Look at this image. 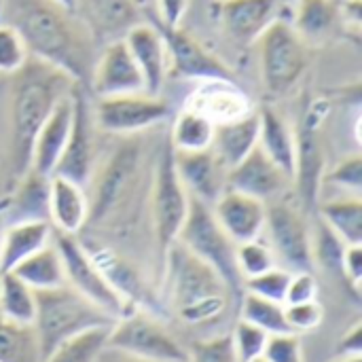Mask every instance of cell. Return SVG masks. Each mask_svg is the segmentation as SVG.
<instances>
[{
  "instance_id": "obj_45",
  "label": "cell",
  "mask_w": 362,
  "mask_h": 362,
  "mask_svg": "<svg viewBox=\"0 0 362 362\" xmlns=\"http://www.w3.org/2000/svg\"><path fill=\"white\" fill-rule=\"evenodd\" d=\"M284 314H286V322L288 329L293 333H308V331H316L322 320H325V310L318 303V299L314 301H305V303H293V305H284Z\"/></svg>"
},
{
  "instance_id": "obj_52",
  "label": "cell",
  "mask_w": 362,
  "mask_h": 362,
  "mask_svg": "<svg viewBox=\"0 0 362 362\" xmlns=\"http://www.w3.org/2000/svg\"><path fill=\"white\" fill-rule=\"evenodd\" d=\"M53 2H57V4H59V6H64L66 11H72V13H74L76 0H53Z\"/></svg>"
},
{
  "instance_id": "obj_31",
  "label": "cell",
  "mask_w": 362,
  "mask_h": 362,
  "mask_svg": "<svg viewBox=\"0 0 362 362\" xmlns=\"http://www.w3.org/2000/svg\"><path fill=\"white\" fill-rule=\"evenodd\" d=\"M11 274H15L32 291H49L66 284L64 263L53 242L21 261L15 269H11Z\"/></svg>"
},
{
  "instance_id": "obj_7",
  "label": "cell",
  "mask_w": 362,
  "mask_h": 362,
  "mask_svg": "<svg viewBox=\"0 0 362 362\" xmlns=\"http://www.w3.org/2000/svg\"><path fill=\"white\" fill-rule=\"evenodd\" d=\"M189 204L191 197L178 176L174 146L168 138L159 153L153 180V223L161 259L168 252V248L178 240V233L189 214Z\"/></svg>"
},
{
  "instance_id": "obj_6",
  "label": "cell",
  "mask_w": 362,
  "mask_h": 362,
  "mask_svg": "<svg viewBox=\"0 0 362 362\" xmlns=\"http://www.w3.org/2000/svg\"><path fill=\"white\" fill-rule=\"evenodd\" d=\"M261 78L265 89L280 98L291 93L310 66L308 45L295 32L291 21L276 19L257 40Z\"/></svg>"
},
{
  "instance_id": "obj_2",
  "label": "cell",
  "mask_w": 362,
  "mask_h": 362,
  "mask_svg": "<svg viewBox=\"0 0 362 362\" xmlns=\"http://www.w3.org/2000/svg\"><path fill=\"white\" fill-rule=\"evenodd\" d=\"M11 187L30 170L32 144L57 102L76 85L55 66L30 55L11 74Z\"/></svg>"
},
{
  "instance_id": "obj_43",
  "label": "cell",
  "mask_w": 362,
  "mask_h": 362,
  "mask_svg": "<svg viewBox=\"0 0 362 362\" xmlns=\"http://www.w3.org/2000/svg\"><path fill=\"white\" fill-rule=\"evenodd\" d=\"M331 187L346 191V195H361L362 189V159L361 155L344 157L331 172L325 174V180Z\"/></svg>"
},
{
  "instance_id": "obj_13",
  "label": "cell",
  "mask_w": 362,
  "mask_h": 362,
  "mask_svg": "<svg viewBox=\"0 0 362 362\" xmlns=\"http://www.w3.org/2000/svg\"><path fill=\"white\" fill-rule=\"evenodd\" d=\"M325 180V155L320 144V117L318 106L310 104L297 132H295V170L293 182L303 214L316 212L320 204V189Z\"/></svg>"
},
{
  "instance_id": "obj_25",
  "label": "cell",
  "mask_w": 362,
  "mask_h": 362,
  "mask_svg": "<svg viewBox=\"0 0 362 362\" xmlns=\"http://www.w3.org/2000/svg\"><path fill=\"white\" fill-rule=\"evenodd\" d=\"M49 223L57 233L78 235L89 223V197L85 187L53 174L49 178Z\"/></svg>"
},
{
  "instance_id": "obj_47",
  "label": "cell",
  "mask_w": 362,
  "mask_h": 362,
  "mask_svg": "<svg viewBox=\"0 0 362 362\" xmlns=\"http://www.w3.org/2000/svg\"><path fill=\"white\" fill-rule=\"evenodd\" d=\"M316 297H318V280L312 274V269H308V272H293L288 288H286L284 305L314 301Z\"/></svg>"
},
{
  "instance_id": "obj_28",
  "label": "cell",
  "mask_w": 362,
  "mask_h": 362,
  "mask_svg": "<svg viewBox=\"0 0 362 362\" xmlns=\"http://www.w3.org/2000/svg\"><path fill=\"white\" fill-rule=\"evenodd\" d=\"M53 242V227L49 221H15L2 231L0 242V272L15 269L21 261Z\"/></svg>"
},
{
  "instance_id": "obj_18",
  "label": "cell",
  "mask_w": 362,
  "mask_h": 362,
  "mask_svg": "<svg viewBox=\"0 0 362 362\" xmlns=\"http://www.w3.org/2000/svg\"><path fill=\"white\" fill-rule=\"evenodd\" d=\"M85 248L95 261V265L102 269V274L106 276L108 284L132 310H144L146 314H161V303L157 301L155 293L146 286L142 276L121 255H117L108 246H98V244L93 246L85 244Z\"/></svg>"
},
{
  "instance_id": "obj_33",
  "label": "cell",
  "mask_w": 362,
  "mask_h": 362,
  "mask_svg": "<svg viewBox=\"0 0 362 362\" xmlns=\"http://www.w3.org/2000/svg\"><path fill=\"white\" fill-rule=\"evenodd\" d=\"M214 127H216V123L210 117H206L204 112H199L195 108H185L174 121L170 142H172L174 151H180V153L206 151L212 146Z\"/></svg>"
},
{
  "instance_id": "obj_22",
  "label": "cell",
  "mask_w": 362,
  "mask_h": 362,
  "mask_svg": "<svg viewBox=\"0 0 362 362\" xmlns=\"http://www.w3.org/2000/svg\"><path fill=\"white\" fill-rule=\"evenodd\" d=\"M174 161L189 197L212 206L227 189V170L212 148L197 153L174 151Z\"/></svg>"
},
{
  "instance_id": "obj_38",
  "label": "cell",
  "mask_w": 362,
  "mask_h": 362,
  "mask_svg": "<svg viewBox=\"0 0 362 362\" xmlns=\"http://www.w3.org/2000/svg\"><path fill=\"white\" fill-rule=\"evenodd\" d=\"M108 329H93L87 331L62 346H57L51 354H47L42 362H93L95 354L106 344Z\"/></svg>"
},
{
  "instance_id": "obj_19",
  "label": "cell",
  "mask_w": 362,
  "mask_h": 362,
  "mask_svg": "<svg viewBox=\"0 0 362 362\" xmlns=\"http://www.w3.org/2000/svg\"><path fill=\"white\" fill-rule=\"evenodd\" d=\"M291 182V176L284 174L259 146L250 151L238 165L227 170V189L250 195L265 204L278 199Z\"/></svg>"
},
{
  "instance_id": "obj_27",
  "label": "cell",
  "mask_w": 362,
  "mask_h": 362,
  "mask_svg": "<svg viewBox=\"0 0 362 362\" xmlns=\"http://www.w3.org/2000/svg\"><path fill=\"white\" fill-rule=\"evenodd\" d=\"M257 146H259V112H244L235 119L216 123L210 148L216 155V159L225 165V170H231Z\"/></svg>"
},
{
  "instance_id": "obj_16",
  "label": "cell",
  "mask_w": 362,
  "mask_h": 362,
  "mask_svg": "<svg viewBox=\"0 0 362 362\" xmlns=\"http://www.w3.org/2000/svg\"><path fill=\"white\" fill-rule=\"evenodd\" d=\"M74 15L102 47L123 40L134 25L144 21L136 0H76Z\"/></svg>"
},
{
  "instance_id": "obj_14",
  "label": "cell",
  "mask_w": 362,
  "mask_h": 362,
  "mask_svg": "<svg viewBox=\"0 0 362 362\" xmlns=\"http://www.w3.org/2000/svg\"><path fill=\"white\" fill-rule=\"evenodd\" d=\"M70 95H72V125H70L66 148L53 174L68 178L81 187H87L93 174V159H95L93 106L87 98V87L83 85H74Z\"/></svg>"
},
{
  "instance_id": "obj_49",
  "label": "cell",
  "mask_w": 362,
  "mask_h": 362,
  "mask_svg": "<svg viewBox=\"0 0 362 362\" xmlns=\"http://www.w3.org/2000/svg\"><path fill=\"white\" fill-rule=\"evenodd\" d=\"M189 0H157V8L159 13L155 15L161 23L165 25H180L185 13H187Z\"/></svg>"
},
{
  "instance_id": "obj_11",
  "label": "cell",
  "mask_w": 362,
  "mask_h": 362,
  "mask_svg": "<svg viewBox=\"0 0 362 362\" xmlns=\"http://www.w3.org/2000/svg\"><path fill=\"white\" fill-rule=\"evenodd\" d=\"M170 117V104L146 91L98 98L93 104V121L106 134L132 136L163 123Z\"/></svg>"
},
{
  "instance_id": "obj_34",
  "label": "cell",
  "mask_w": 362,
  "mask_h": 362,
  "mask_svg": "<svg viewBox=\"0 0 362 362\" xmlns=\"http://www.w3.org/2000/svg\"><path fill=\"white\" fill-rule=\"evenodd\" d=\"M0 316L19 325H34L36 316V291L11 272H0Z\"/></svg>"
},
{
  "instance_id": "obj_51",
  "label": "cell",
  "mask_w": 362,
  "mask_h": 362,
  "mask_svg": "<svg viewBox=\"0 0 362 362\" xmlns=\"http://www.w3.org/2000/svg\"><path fill=\"white\" fill-rule=\"evenodd\" d=\"M93 362H151V361L138 358V356H134V354H129V352H123V350H119V348H112V346L104 344V346H102V350L95 354Z\"/></svg>"
},
{
  "instance_id": "obj_41",
  "label": "cell",
  "mask_w": 362,
  "mask_h": 362,
  "mask_svg": "<svg viewBox=\"0 0 362 362\" xmlns=\"http://www.w3.org/2000/svg\"><path fill=\"white\" fill-rule=\"evenodd\" d=\"M267 339H269V335L263 329H259V327H255V325L240 318V322L235 325V329L231 333V341H233V350H235L238 362H248L252 358L263 356Z\"/></svg>"
},
{
  "instance_id": "obj_26",
  "label": "cell",
  "mask_w": 362,
  "mask_h": 362,
  "mask_svg": "<svg viewBox=\"0 0 362 362\" xmlns=\"http://www.w3.org/2000/svg\"><path fill=\"white\" fill-rule=\"evenodd\" d=\"M291 25L310 45H322L344 30L341 0H295Z\"/></svg>"
},
{
  "instance_id": "obj_23",
  "label": "cell",
  "mask_w": 362,
  "mask_h": 362,
  "mask_svg": "<svg viewBox=\"0 0 362 362\" xmlns=\"http://www.w3.org/2000/svg\"><path fill=\"white\" fill-rule=\"evenodd\" d=\"M125 45L140 68L142 81H144V91L151 95H159L165 74H168V51L163 45L161 34L151 21H142L134 25L125 34Z\"/></svg>"
},
{
  "instance_id": "obj_48",
  "label": "cell",
  "mask_w": 362,
  "mask_h": 362,
  "mask_svg": "<svg viewBox=\"0 0 362 362\" xmlns=\"http://www.w3.org/2000/svg\"><path fill=\"white\" fill-rule=\"evenodd\" d=\"M344 280L354 299H361L362 284V244L346 246L344 252Z\"/></svg>"
},
{
  "instance_id": "obj_1",
  "label": "cell",
  "mask_w": 362,
  "mask_h": 362,
  "mask_svg": "<svg viewBox=\"0 0 362 362\" xmlns=\"http://www.w3.org/2000/svg\"><path fill=\"white\" fill-rule=\"evenodd\" d=\"M0 11L2 23L19 32L30 55L89 89L98 45L72 11L53 0H0Z\"/></svg>"
},
{
  "instance_id": "obj_53",
  "label": "cell",
  "mask_w": 362,
  "mask_h": 362,
  "mask_svg": "<svg viewBox=\"0 0 362 362\" xmlns=\"http://www.w3.org/2000/svg\"><path fill=\"white\" fill-rule=\"evenodd\" d=\"M4 218H6V216H4V206H2V208H0V242H2V231H4V227H6V225H4Z\"/></svg>"
},
{
  "instance_id": "obj_35",
  "label": "cell",
  "mask_w": 362,
  "mask_h": 362,
  "mask_svg": "<svg viewBox=\"0 0 362 362\" xmlns=\"http://www.w3.org/2000/svg\"><path fill=\"white\" fill-rule=\"evenodd\" d=\"M0 362H42L40 341L32 325L0 316Z\"/></svg>"
},
{
  "instance_id": "obj_3",
  "label": "cell",
  "mask_w": 362,
  "mask_h": 362,
  "mask_svg": "<svg viewBox=\"0 0 362 362\" xmlns=\"http://www.w3.org/2000/svg\"><path fill=\"white\" fill-rule=\"evenodd\" d=\"M165 286L174 312L187 325H206L223 316L229 288L221 276L180 242H174L163 255Z\"/></svg>"
},
{
  "instance_id": "obj_46",
  "label": "cell",
  "mask_w": 362,
  "mask_h": 362,
  "mask_svg": "<svg viewBox=\"0 0 362 362\" xmlns=\"http://www.w3.org/2000/svg\"><path fill=\"white\" fill-rule=\"evenodd\" d=\"M263 356L269 362H303L301 337L291 331L269 335Z\"/></svg>"
},
{
  "instance_id": "obj_12",
  "label": "cell",
  "mask_w": 362,
  "mask_h": 362,
  "mask_svg": "<svg viewBox=\"0 0 362 362\" xmlns=\"http://www.w3.org/2000/svg\"><path fill=\"white\" fill-rule=\"evenodd\" d=\"M148 21L157 28L163 38L168 51V66L180 78L191 81H231L235 83L233 70L218 59L212 51H208L195 36L180 30V25H165L161 23L155 13H148Z\"/></svg>"
},
{
  "instance_id": "obj_24",
  "label": "cell",
  "mask_w": 362,
  "mask_h": 362,
  "mask_svg": "<svg viewBox=\"0 0 362 362\" xmlns=\"http://www.w3.org/2000/svg\"><path fill=\"white\" fill-rule=\"evenodd\" d=\"M70 93L57 102V106L47 117V121L42 123V127L38 129V134L34 138L30 170H34L42 176H53V172L62 159V153L66 148L70 125H72V95Z\"/></svg>"
},
{
  "instance_id": "obj_44",
  "label": "cell",
  "mask_w": 362,
  "mask_h": 362,
  "mask_svg": "<svg viewBox=\"0 0 362 362\" xmlns=\"http://www.w3.org/2000/svg\"><path fill=\"white\" fill-rule=\"evenodd\" d=\"M189 352V362H238L231 335H218L212 339L195 341Z\"/></svg>"
},
{
  "instance_id": "obj_8",
  "label": "cell",
  "mask_w": 362,
  "mask_h": 362,
  "mask_svg": "<svg viewBox=\"0 0 362 362\" xmlns=\"http://www.w3.org/2000/svg\"><path fill=\"white\" fill-rule=\"evenodd\" d=\"M53 244L59 250L64 274H66V284L72 291H76L87 301H91L106 314H110L115 320L134 312L108 284L106 276L95 265V261L91 259V255L87 252L78 235H66V233L53 231Z\"/></svg>"
},
{
  "instance_id": "obj_29",
  "label": "cell",
  "mask_w": 362,
  "mask_h": 362,
  "mask_svg": "<svg viewBox=\"0 0 362 362\" xmlns=\"http://www.w3.org/2000/svg\"><path fill=\"white\" fill-rule=\"evenodd\" d=\"M259 148L293 180L295 132L274 106H263L259 112Z\"/></svg>"
},
{
  "instance_id": "obj_9",
  "label": "cell",
  "mask_w": 362,
  "mask_h": 362,
  "mask_svg": "<svg viewBox=\"0 0 362 362\" xmlns=\"http://www.w3.org/2000/svg\"><path fill=\"white\" fill-rule=\"evenodd\" d=\"M106 344L151 362H189L187 348L142 310L117 318L108 329Z\"/></svg>"
},
{
  "instance_id": "obj_39",
  "label": "cell",
  "mask_w": 362,
  "mask_h": 362,
  "mask_svg": "<svg viewBox=\"0 0 362 362\" xmlns=\"http://www.w3.org/2000/svg\"><path fill=\"white\" fill-rule=\"evenodd\" d=\"M235 263H238V272H240L242 280H248V278H255V276L276 267V257H274V250L269 248V244H265V242H261V238H257V240L238 244Z\"/></svg>"
},
{
  "instance_id": "obj_21",
  "label": "cell",
  "mask_w": 362,
  "mask_h": 362,
  "mask_svg": "<svg viewBox=\"0 0 362 362\" xmlns=\"http://www.w3.org/2000/svg\"><path fill=\"white\" fill-rule=\"evenodd\" d=\"M282 6V0H225L221 6V21L235 45L248 47L280 19Z\"/></svg>"
},
{
  "instance_id": "obj_50",
  "label": "cell",
  "mask_w": 362,
  "mask_h": 362,
  "mask_svg": "<svg viewBox=\"0 0 362 362\" xmlns=\"http://www.w3.org/2000/svg\"><path fill=\"white\" fill-rule=\"evenodd\" d=\"M337 354L341 358L350 356H362V325L356 322L337 344Z\"/></svg>"
},
{
  "instance_id": "obj_36",
  "label": "cell",
  "mask_w": 362,
  "mask_h": 362,
  "mask_svg": "<svg viewBox=\"0 0 362 362\" xmlns=\"http://www.w3.org/2000/svg\"><path fill=\"white\" fill-rule=\"evenodd\" d=\"M346 246L348 244L325 221L318 218L316 231L312 233V263L322 267L327 274H331L344 286H346V280H344V252H346Z\"/></svg>"
},
{
  "instance_id": "obj_17",
  "label": "cell",
  "mask_w": 362,
  "mask_h": 362,
  "mask_svg": "<svg viewBox=\"0 0 362 362\" xmlns=\"http://www.w3.org/2000/svg\"><path fill=\"white\" fill-rule=\"evenodd\" d=\"M89 89L98 98L144 91L140 68L136 66L125 40H112L98 53Z\"/></svg>"
},
{
  "instance_id": "obj_30",
  "label": "cell",
  "mask_w": 362,
  "mask_h": 362,
  "mask_svg": "<svg viewBox=\"0 0 362 362\" xmlns=\"http://www.w3.org/2000/svg\"><path fill=\"white\" fill-rule=\"evenodd\" d=\"M49 178L28 170L13 187V197L4 204V216L15 221H49Z\"/></svg>"
},
{
  "instance_id": "obj_37",
  "label": "cell",
  "mask_w": 362,
  "mask_h": 362,
  "mask_svg": "<svg viewBox=\"0 0 362 362\" xmlns=\"http://www.w3.org/2000/svg\"><path fill=\"white\" fill-rule=\"evenodd\" d=\"M238 305H240L242 320L263 329L267 335H278V333L291 331L288 322H286V314H284V303L269 301V299L257 297L252 293H244Z\"/></svg>"
},
{
  "instance_id": "obj_10",
  "label": "cell",
  "mask_w": 362,
  "mask_h": 362,
  "mask_svg": "<svg viewBox=\"0 0 362 362\" xmlns=\"http://www.w3.org/2000/svg\"><path fill=\"white\" fill-rule=\"evenodd\" d=\"M263 233H267L269 248L274 250L276 261H282L284 269L308 272L314 267L312 231L303 210L282 199L269 202Z\"/></svg>"
},
{
  "instance_id": "obj_40",
  "label": "cell",
  "mask_w": 362,
  "mask_h": 362,
  "mask_svg": "<svg viewBox=\"0 0 362 362\" xmlns=\"http://www.w3.org/2000/svg\"><path fill=\"white\" fill-rule=\"evenodd\" d=\"M291 274L293 272L276 265V267H272V269H267V272H263V274H259L255 278L244 280V293H252L257 297L284 303L286 288H288V282H291Z\"/></svg>"
},
{
  "instance_id": "obj_5",
  "label": "cell",
  "mask_w": 362,
  "mask_h": 362,
  "mask_svg": "<svg viewBox=\"0 0 362 362\" xmlns=\"http://www.w3.org/2000/svg\"><path fill=\"white\" fill-rule=\"evenodd\" d=\"M187 250H191L197 259L208 263L225 282L231 297L240 303L244 295V280L238 272L235 248L238 244L223 231L218 221L212 214V208L199 199L191 197L187 221L178 233V240Z\"/></svg>"
},
{
  "instance_id": "obj_4",
  "label": "cell",
  "mask_w": 362,
  "mask_h": 362,
  "mask_svg": "<svg viewBox=\"0 0 362 362\" xmlns=\"http://www.w3.org/2000/svg\"><path fill=\"white\" fill-rule=\"evenodd\" d=\"M115 318L72 291L68 284L36 291V316L34 331L40 341L42 358L57 346L93 329H110Z\"/></svg>"
},
{
  "instance_id": "obj_55",
  "label": "cell",
  "mask_w": 362,
  "mask_h": 362,
  "mask_svg": "<svg viewBox=\"0 0 362 362\" xmlns=\"http://www.w3.org/2000/svg\"><path fill=\"white\" fill-rule=\"evenodd\" d=\"M248 362H269L265 356H259V358H252V361H248Z\"/></svg>"
},
{
  "instance_id": "obj_15",
  "label": "cell",
  "mask_w": 362,
  "mask_h": 362,
  "mask_svg": "<svg viewBox=\"0 0 362 362\" xmlns=\"http://www.w3.org/2000/svg\"><path fill=\"white\" fill-rule=\"evenodd\" d=\"M140 159V148L136 144H123L115 151L110 161L95 185V197L89 199V221L108 218L115 208L123 204L136 182V168Z\"/></svg>"
},
{
  "instance_id": "obj_42",
  "label": "cell",
  "mask_w": 362,
  "mask_h": 362,
  "mask_svg": "<svg viewBox=\"0 0 362 362\" xmlns=\"http://www.w3.org/2000/svg\"><path fill=\"white\" fill-rule=\"evenodd\" d=\"M28 57L30 53L19 32L8 23H0V74H15Z\"/></svg>"
},
{
  "instance_id": "obj_32",
  "label": "cell",
  "mask_w": 362,
  "mask_h": 362,
  "mask_svg": "<svg viewBox=\"0 0 362 362\" xmlns=\"http://www.w3.org/2000/svg\"><path fill=\"white\" fill-rule=\"evenodd\" d=\"M320 221H325L348 246L362 244V202L361 195H344L318 204Z\"/></svg>"
},
{
  "instance_id": "obj_20",
  "label": "cell",
  "mask_w": 362,
  "mask_h": 362,
  "mask_svg": "<svg viewBox=\"0 0 362 362\" xmlns=\"http://www.w3.org/2000/svg\"><path fill=\"white\" fill-rule=\"evenodd\" d=\"M214 218L223 227V231L235 242H250L263 235L267 204L255 199L250 195L225 189L223 195L210 206Z\"/></svg>"
},
{
  "instance_id": "obj_54",
  "label": "cell",
  "mask_w": 362,
  "mask_h": 362,
  "mask_svg": "<svg viewBox=\"0 0 362 362\" xmlns=\"http://www.w3.org/2000/svg\"><path fill=\"white\" fill-rule=\"evenodd\" d=\"M339 362H362V356H350V358H341Z\"/></svg>"
},
{
  "instance_id": "obj_56",
  "label": "cell",
  "mask_w": 362,
  "mask_h": 362,
  "mask_svg": "<svg viewBox=\"0 0 362 362\" xmlns=\"http://www.w3.org/2000/svg\"><path fill=\"white\" fill-rule=\"evenodd\" d=\"M282 2H284V4H293L295 0H282Z\"/></svg>"
}]
</instances>
